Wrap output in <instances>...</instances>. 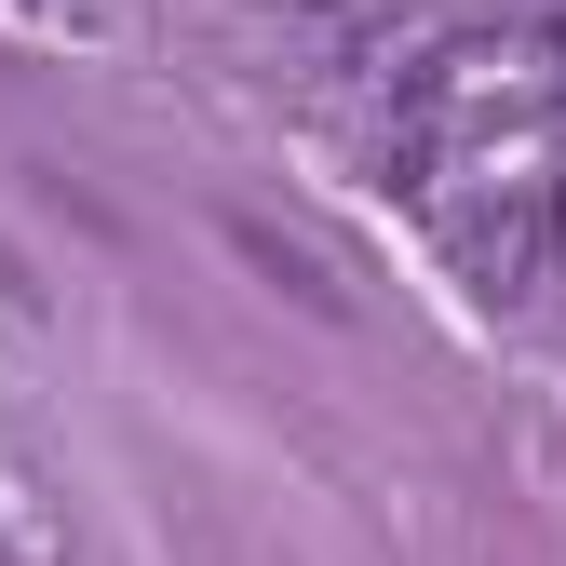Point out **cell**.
I'll list each match as a JSON object with an SVG mask.
<instances>
[{"label":"cell","mask_w":566,"mask_h":566,"mask_svg":"<svg viewBox=\"0 0 566 566\" xmlns=\"http://www.w3.org/2000/svg\"><path fill=\"white\" fill-rule=\"evenodd\" d=\"M230 243H243L256 270H283V283H297V297H311V311H337V283H324V270H311L297 243H283V230H256V217H230Z\"/></svg>","instance_id":"6da1fadb"}]
</instances>
